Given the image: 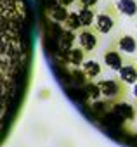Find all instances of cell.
Instances as JSON below:
<instances>
[{
    "label": "cell",
    "mask_w": 137,
    "mask_h": 147,
    "mask_svg": "<svg viewBox=\"0 0 137 147\" xmlns=\"http://www.w3.org/2000/svg\"><path fill=\"white\" fill-rule=\"evenodd\" d=\"M99 87H101V92H102V99L116 104V102H121V100H127V95H128V87L125 82H121L120 78H106V80H101L97 82Z\"/></svg>",
    "instance_id": "obj_1"
},
{
    "label": "cell",
    "mask_w": 137,
    "mask_h": 147,
    "mask_svg": "<svg viewBox=\"0 0 137 147\" xmlns=\"http://www.w3.org/2000/svg\"><path fill=\"white\" fill-rule=\"evenodd\" d=\"M120 16H121V12L118 11L116 2H109V4H106V7L101 12H97V18H96V24L94 26L97 28V31L101 35H108L118 24Z\"/></svg>",
    "instance_id": "obj_2"
},
{
    "label": "cell",
    "mask_w": 137,
    "mask_h": 147,
    "mask_svg": "<svg viewBox=\"0 0 137 147\" xmlns=\"http://www.w3.org/2000/svg\"><path fill=\"white\" fill-rule=\"evenodd\" d=\"M99 43H101V33L97 31L96 26L82 28L80 31H77V45H80L87 54H92Z\"/></svg>",
    "instance_id": "obj_3"
},
{
    "label": "cell",
    "mask_w": 137,
    "mask_h": 147,
    "mask_svg": "<svg viewBox=\"0 0 137 147\" xmlns=\"http://www.w3.org/2000/svg\"><path fill=\"white\" fill-rule=\"evenodd\" d=\"M127 57H128V55L121 54V52H120L116 47H113L111 43H108V47H106L104 52H102V62H104V66H106L108 69H111V71H120V69L125 66Z\"/></svg>",
    "instance_id": "obj_4"
},
{
    "label": "cell",
    "mask_w": 137,
    "mask_h": 147,
    "mask_svg": "<svg viewBox=\"0 0 137 147\" xmlns=\"http://www.w3.org/2000/svg\"><path fill=\"white\" fill-rule=\"evenodd\" d=\"M113 47H116L121 54L125 55H135L137 54V38L130 33H125V31H120L115 38H111L109 42Z\"/></svg>",
    "instance_id": "obj_5"
},
{
    "label": "cell",
    "mask_w": 137,
    "mask_h": 147,
    "mask_svg": "<svg viewBox=\"0 0 137 147\" xmlns=\"http://www.w3.org/2000/svg\"><path fill=\"white\" fill-rule=\"evenodd\" d=\"M118 78L125 82L127 85H135L137 83V59L128 55L125 66L118 71Z\"/></svg>",
    "instance_id": "obj_6"
},
{
    "label": "cell",
    "mask_w": 137,
    "mask_h": 147,
    "mask_svg": "<svg viewBox=\"0 0 137 147\" xmlns=\"http://www.w3.org/2000/svg\"><path fill=\"white\" fill-rule=\"evenodd\" d=\"M111 113L113 114H116L125 125L127 123H132L134 119H135V114H137V109L132 106V104H128V102H125V100H121V102H116V104H113V109H111Z\"/></svg>",
    "instance_id": "obj_7"
},
{
    "label": "cell",
    "mask_w": 137,
    "mask_h": 147,
    "mask_svg": "<svg viewBox=\"0 0 137 147\" xmlns=\"http://www.w3.org/2000/svg\"><path fill=\"white\" fill-rule=\"evenodd\" d=\"M90 57V54H87L80 45H75L66 55V64H70L73 67H82V64Z\"/></svg>",
    "instance_id": "obj_8"
},
{
    "label": "cell",
    "mask_w": 137,
    "mask_h": 147,
    "mask_svg": "<svg viewBox=\"0 0 137 147\" xmlns=\"http://www.w3.org/2000/svg\"><path fill=\"white\" fill-rule=\"evenodd\" d=\"M82 71H83V75L87 76L89 82H94V80H97L102 75V66L97 61H94V59H87L82 64Z\"/></svg>",
    "instance_id": "obj_9"
},
{
    "label": "cell",
    "mask_w": 137,
    "mask_h": 147,
    "mask_svg": "<svg viewBox=\"0 0 137 147\" xmlns=\"http://www.w3.org/2000/svg\"><path fill=\"white\" fill-rule=\"evenodd\" d=\"M47 16H49L50 21H54L57 24H64V21L68 19V16H70V11H68V7L57 4V5L47 9Z\"/></svg>",
    "instance_id": "obj_10"
},
{
    "label": "cell",
    "mask_w": 137,
    "mask_h": 147,
    "mask_svg": "<svg viewBox=\"0 0 137 147\" xmlns=\"http://www.w3.org/2000/svg\"><path fill=\"white\" fill-rule=\"evenodd\" d=\"M116 5H118V11L121 12V16H127V18L137 16V0H118Z\"/></svg>",
    "instance_id": "obj_11"
},
{
    "label": "cell",
    "mask_w": 137,
    "mask_h": 147,
    "mask_svg": "<svg viewBox=\"0 0 137 147\" xmlns=\"http://www.w3.org/2000/svg\"><path fill=\"white\" fill-rule=\"evenodd\" d=\"M78 16H80V21H82V26L83 28H90V26L96 24V18H97L96 9H90V7L78 9Z\"/></svg>",
    "instance_id": "obj_12"
},
{
    "label": "cell",
    "mask_w": 137,
    "mask_h": 147,
    "mask_svg": "<svg viewBox=\"0 0 137 147\" xmlns=\"http://www.w3.org/2000/svg\"><path fill=\"white\" fill-rule=\"evenodd\" d=\"M85 87V92H87V100L92 104V102H97V100H101V97H102V92H101V87H99V83H94V82H89L87 85H83Z\"/></svg>",
    "instance_id": "obj_13"
},
{
    "label": "cell",
    "mask_w": 137,
    "mask_h": 147,
    "mask_svg": "<svg viewBox=\"0 0 137 147\" xmlns=\"http://www.w3.org/2000/svg\"><path fill=\"white\" fill-rule=\"evenodd\" d=\"M62 28L64 30H70V31H80L83 28L82 26V21H80V16H78V11L70 12V16H68V19L64 21Z\"/></svg>",
    "instance_id": "obj_14"
},
{
    "label": "cell",
    "mask_w": 137,
    "mask_h": 147,
    "mask_svg": "<svg viewBox=\"0 0 137 147\" xmlns=\"http://www.w3.org/2000/svg\"><path fill=\"white\" fill-rule=\"evenodd\" d=\"M97 4H99V0H78V2H77V7H78V9H83V7L96 9Z\"/></svg>",
    "instance_id": "obj_15"
},
{
    "label": "cell",
    "mask_w": 137,
    "mask_h": 147,
    "mask_svg": "<svg viewBox=\"0 0 137 147\" xmlns=\"http://www.w3.org/2000/svg\"><path fill=\"white\" fill-rule=\"evenodd\" d=\"M57 2H59L61 5H64V7H70V5H77L78 0H57Z\"/></svg>",
    "instance_id": "obj_16"
},
{
    "label": "cell",
    "mask_w": 137,
    "mask_h": 147,
    "mask_svg": "<svg viewBox=\"0 0 137 147\" xmlns=\"http://www.w3.org/2000/svg\"><path fill=\"white\" fill-rule=\"evenodd\" d=\"M135 26H137V21H135Z\"/></svg>",
    "instance_id": "obj_17"
},
{
    "label": "cell",
    "mask_w": 137,
    "mask_h": 147,
    "mask_svg": "<svg viewBox=\"0 0 137 147\" xmlns=\"http://www.w3.org/2000/svg\"><path fill=\"white\" fill-rule=\"evenodd\" d=\"M135 59H137V57H135Z\"/></svg>",
    "instance_id": "obj_18"
}]
</instances>
